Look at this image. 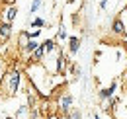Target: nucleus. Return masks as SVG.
<instances>
[{
    "label": "nucleus",
    "instance_id": "1",
    "mask_svg": "<svg viewBox=\"0 0 127 119\" xmlns=\"http://www.w3.org/2000/svg\"><path fill=\"white\" fill-rule=\"evenodd\" d=\"M22 80H24V72L20 68H10L6 70L4 76H2V82H0V90L4 92V96H16L20 92V86H22Z\"/></svg>",
    "mask_w": 127,
    "mask_h": 119
},
{
    "label": "nucleus",
    "instance_id": "2",
    "mask_svg": "<svg viewBox=\"0 0 127 119\" xmlns=\"http://www.w3.org/2000/svg\"><path fill=\"white\" fill-rule=\"evenodd\" d=\"M72 104H74L72 94H61V96H59V100H57V109H59V115L68 113V111L72 109Z\"/></svg>",
    "mask_w": 127,
    "mask_h": 119
},
{
    "label": "nucleus",
    "instance_id": "3",
    "mask_svg": "<svg viewBox=\"0 0 127 119\" xmlns=\"http://www.w3.org/2000/svg\"><path fill=\"white\" fill-rule=\"evenodd\" d=\"M110 30H111V33H113V35H117V37H127V28H125V24H123V20H121L119 16H115V18H113Z\"/></svg>",
    "mask_w": 127,
    "mask_h": 119
},
{
    "label": "nucleus",
    "instance_id": "4",
    "mask_svg": "<svg viewBox=\"0 0 127 119\" xmlns=\"http://www.w3.org/2000/svg\"><path fill=\"white\" fill-rule=\"evenodd\" d=\"M115 90H117V80H113L108 88H100V92H98V98H100L102 102H106V100H110L111 96H115Z\"/></svg>",
    "mask_w": 127,
    "mask_h": 119
},
{
    "label": "nucleus",
    "instance_id": "5",
    "mask_svg": "<svg viewBox=\"0 0 127 119\" xmlns=\"http://www.w3.org/2000/svg\"><path fill=\"white\" fill-rule=\"evenodd\" d=\"M12 24L8 22H0V43H8L10 37H12Z\"/></svg>",
    "mask_w": 127,
    "mask_h": 119
},
{
    "label": "nucleus",
    "instance_id": "6",
    "mask_svg": "<svg viewBox=\"0 0 127 119\" xmlns=\"http://www.w3.org/2000/svg\"><path fill=\"white\" fill-rule=\"evenodd\" d=\"M66 49H68V53L70 55H76L80 49V37H76V35H70L68 39H66Z\"/></svg>",
    "mask_w": 127,
    "mask_h": 119
},
{
    "label": "nucleus",
    "instance_id": "7",
    "mask_svg": "<svg viewBox=\"0 0 127 119\" xmlns=\"http://www.w3.org/2000/svg\"><path fill=\"white\" fill-rule=\"evenodd\" d=\"M117 104H119V98H117V96H111L110 100L104 102V107H102V109H104L106 113H113V109L117 107Z\"/></svg>",
    "mask_w": 127,
    "mask_h": 119
},
{
    "label": "nucleus",
    "instance_id": "8",
    "mask_svg": "<svg viewBox=\"0 0 127 119\" xmlns=\"http://www.w3.org/2000/svg\"><path fill=\"white\" fill-rule=\"evenodd\" d=\"M16 16H18V8L12 4V6H8V8L4 10V20H2V22H8V24H12V22L16 20Z\"/></svg>",
    "mask_w": 127,
    "mask_h": 119
},
{
    "label": "nucleus",
    "instance_id": "9",
    "mask_svg": "<svg viewBox=\"0 0 127 119\" xmlns=\"http://www.w3.org/2000/svg\"><path fill=\"white\" fill-rule=\"evenodd\" d=\"M43 47H45V53L51 55V53H55V51H57V47H59V45H57V39H45V41H43Z\"/></svg>",
    "mask_w": 127,
    "mask_h": 119
},
{
    "label": "nucleus",
    "instance_id": "10",
    "mask_svg": "<svg viewBox=\"0 0 127 119\" xmlns=\"http://www.w3.org/2000/svg\"><path fill=\"white\" fill-rule=\"evenodd\" d=\"M28 41H30V33L24 30V31H20V35H18V47L20 49H24L26 45H28Z\"/></svg>",
    "mask_w": 127,
    "mask_h": 119
},
{
    "label": "nucleus",
    "instance_id": "11",
    "mask_svg": "<svg viewBox=\"0 0 127 119\" xmlns=\"http://www.w3.org/2000/svg\"><path fill=\"white\" fill-rule=\"evenodd\" d=\"M66 39H68V35H66V28H64V24L61 22L59 28H57V41H66Z\"/></svg>",
    "mask_w": 127,
    "mask_h": 119
},
{
    "label": "nucleus",
    "instance_id": "12",
    "mask_svg": "<svg viewBox=\"0 0 127 119\" xmlns=\"http://www.w3.org/2000/svg\"><path fill=\"white\" fill-rule=\"evenodd\" d=\"M30 26H32V30H33V28H39V30H41V28H45V26H47V22H45L43 18H33Z\"/></svg>",
    "mask_w": 127,
    "mask_h": 119
},
{
    "label": "nucleus",
    "instance_id": "13",
    "mask_svg": "<svg viewBox=\"0 0 127 119\" xmlns=\"http://www.w3.org/2000/svg\"><path fill=\"white\" fill-rule=\"evenodd\" d=\"M30 115V107L28 105H22L20 109H18V113H16V119H26Z\"/></svg>",
    "mask_w": 127,
    "mask_h": 119
},
{
    "label": "nucleus",
    "instance_id": "14",
    "mask_svg": "<svg viewBox=\"0 0 127 119\" xmlns=\"http://www.w3.org/2000/svg\"><path fill=\"white\" fill-rule=\"evenodd\" d=\"M41 4H43V0H32V6H30V14H35V12L41 8Z\"/></svg>",
    "mask_w": 127,
    "mask_h": 119
},
{
    "label": "nucleus",
    "instance_id": "15",
    "mask_svg": "<svg viewBox=\"0 0 127 119\" xmlns=\"http://www.w3.org/2000/svg\"><path fill=\"white\" fill-rule=\"evenodd\" d=\"M68 117L70 119H82V111H80L78 107H72V109L68 111Z\"/></svg>",
    "mask_w": 127,
    "mask_h": 119
},
{
    "label": "nucleus",
    "instance_id": "16",
    "mask_svg": "<svg viewBox=\"0 0 127 119\" xmlns=\"http://www.w3.org/2000/svg\"><path fill=\"white\" fill-rule=\"evenodd\" d=\"M28 33H30V39H37V37L41 35V30H39V28H33V30L28 31Z\"/></svg>",
    "mask_w": 127,
    "mask_h": 119
},
{
    "label": "nucleus",
    "instance_id": "17",
    "mask_svg": "<svg viewBox=\"0 0 127 119\" xmlns=\"http://www.w3.org/2000/svg\"><path fill=\"white\" fill-rule=\"evenodd\" d=\"M106 6H108V0H100V10H106Z\"/></svg>",
    "mask_w": 127,
    "mask_h": 119
},
{
    "label": "nucleus",
    "instance_id": "18",
    "mask_svg": "<svg viewBox=\"0 0 127 119\" xmlns=\"http://www.w3.org/2000/svg\"><path fill=\"white\" fill-rule=\"evenodd\" d=\"M57 119H70V117H68V113H63V115H57Z\"/></svg>",
    "mask_w": 127,
    "mask_h": 119
},
{
    "label": "nucleus",
    "instance_id": "19",
    "mask_svg": "<svg viewBox=\"0 0 127 119\" xmlns=\"http://www.w3.org/2000/svg\"><path fill=\"white\" fill-rule=\"evenodd\" d=\"M92 119H100V113H92Z\"/></svg>",
    "mask_w": 127,
    "mask_h": 119
},
{
    "label": "nucleus",
    "instance_id": "20",
    "mask_svg": "<svg viewBox=\"0 0 127 119\" xmlns=\"http://www.w3.org/2000/svg\"><path fill=\"white\" fill-rule=\"evenodd\" d=\"M0 49H2V43H0Z\"/></svg>",
    "mask_w": 127,
    "mask_h": 119
},
{
    "label": "nucleus",
    "instance_id": "21",
    "mask_svg": "<svg viewBox=\"0 0 127 119\" xmlns=\"http://www.w3.org/2000/svg\"><path fill=\"white\" fill-rule=\"evenodd\" d=\"M55 2H57V0H55Z\"/></svg>",
    "mask_w": 127,
    "mask_h": 119
}]
</instances>
